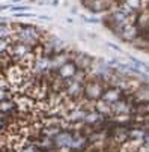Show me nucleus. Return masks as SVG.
Here are the masks:
<instances>
[{"mask_svg": "<svg viewBox=\"0 0 149 152\" xmlns=\"http://www.w3.org/2000/svg\"><path fill=\"white\" fill-rule=\"evenodd\" d=\"M105 86H107V84H105L102 80L89 75L86 84H84L83 101L88 102V104H91V105H93L96 101L101 99V96H102V94H104V89H105Z\"/></svg>", "mask_w": 149, "mask_h": 152, "instance_id": "nucleus-3", "label": "nucleus"}, {"mask_svg": "<svg viewBox=\"0 0 149 152\" xmlns=\"http://www.w3.org/2000/svg\"><path fill=\"white\" fill-rule=\"evenodd\" d=\"M77 72H78V66H77V63L71 59V60L65 62L63 65H60V66L53 72V78L60 81V83H66L68 80L74 78Z\"/></svg>", "mask_w": 149, "mask_h": 152, "instance_id": "nucleus-4", "label": "nucleus"}, {"mask_svg": "<svg viewBox=\"0 0 149 152\" xmlns=\"http://www.w3.org/2000/svg\"><path fill=\"white\" fill-rule=\"evenodd\" d=\"M11 45H12V39L0 38V62H3L5 59H11V57H9Z\"/></svg>", "mask_w": 149, "mask_h": 152, "instance_id": "nucleus-12", "label": "nucleus"}, {"mask_svg": "<svg viewBox=\"0 0 149 152\" xmlns=\"http://www.w3.org/2000/svg\"><path fill=\"white\" fill-rule=\"evenodd\" d=\"M0 112L8 115V116H15L18 113V104L15 98L6 99V101H0Z\"/></svg>", "mask_w": 149, "mask_h": 152, "instance_id": "nucleus-11", "label": "nucleus"}, {"mask_svg": "<svg viewBox=\"0 0 149 152\" xmlns=\"http://www.w3.org/2000/svg\"><path fill=\"white\" fill-rule=\"evenodd\" d=\"M118 5L123 11L131 14V15H137L142 11L146 9V2H145V0H119Z\"/></svg>", "mask_w": 149, "mask_h": 152, "instance_id": "nucleus-8", "label": "nucleus"}, {"mask_svg": "<svg viewBox=\"0 0 149 152\" xmlns=\"http://www.w3.org/2000/svg\"><path fill=\"white\" fill-rule=\"evenodd\" d=\"M15 18H30V17H36L35 14H30V12H15L14 14Z\"/></svg>", "mask_w": 149, "mask_h": 152, "instance_id": "nucleus-15", "label": "nucleus"}, {"mask_svg": "<svg viewBox=\"0 0 149 152\" xmlns=\"http://www.w3.org/2000/svg\"><path fill=\"white\" fill-rule=\"evenodd\" d=\"M14 33H15V23H9L8 18L0 17V38L12 39L14 38Z\"/></svg>", "mask_w": 149, "mask_h": 152, "instance_id": "nucleus-10", "label": "nucleus"}, {"mask_svg": "<svg viewBox=\"0 0 149 152\" xmlns=\"http://www.w3.org/2000/svg\"><path fill=\"white\" fill-rule=\"evenodd\" d=\"M148 35H149V32H148Z\"/></svg>", "mask_w": 149, "mask_h": 152, "instance_id": "nucleus-18", "label": "nucleus"}, {"mask_svg": "<svg viewBox=\"0 0 149 152\" xmlns=\"http://www.w3.org/2000/svg\"><path fill=\"white\" fill-rule=\"evenodd\" d=\"M131 21H136V15L128 14L126 11H123L119 5H116L113 9H110L107 12V17H105L104 23H105V26H107L115 33L118 29H121L122 26L131 23Z\"/></svg>", "mask_w": 149, "mask_h": 152, "instance_id": "nucleus-2", "label": "nucleus"}, {"mask_svg": "<svg viewBox=\"0 0 149 152\" xmlns=\"http://www.w3.org/2000/svg\"><path fill=\"white\" fill-rule=\"evenodd\" d=\"M5 9H9V5H0V12L5 11Z\"/></svg>", "mask_w": 149, "mask_h": 152, "instance_id": "nucleus-16", "label": "nucleus"}, {"mask_svg": "<svg viewBox=\"0 0 149 152\" xmlns=\"http://www.w3.org/2000/svg\"><path fill=\"white\" fill-rule=\"evenodd\" d=\"M45 35L42 33L36 26L29 24V23H15V33H14V41L18 42H26L33 47H39L41 42L44 41Z\"/></svg>", "mask_w": 149, "mask_h": 152, "instance_id": "nucleus-1", "label": "nucleus"}, {"mask_svg": "<svg viewBox=\"0 0 149 152\" xmlns=\"http://www.w3.org/2000/svg\"><path fill=\"white\" fill-rule=\"evenodd\" d=\"M125 95H126V94H125L121 88H118V86H115V84H107V86H105V89H104V94H102L101 99H102L104 102H107V104L112 105V104H115L116 101L122 99Z\"/></svg>", "mask_w": 149, "mask_h": 152, "instance_id": "nucleus-7", "label": "nucleus"}, {"mask_svg": "<svg viewBox=\"0 0 149 152\" xmlns=\"http://www.w3.org/2000/svg\"><path fill=\"white\" fill-rule=\"evenodd\" d=\"M116 5H118V0H91L84 6L93 14H102V12H109Z\"/></svg>", "mask_w": 149, "mask_h": 152, "instance_id": "nucleus-6", "label": "nucleus"}, {"mask_svg": "<svg viewBox=\"0 0 149 152\" xmlns=\"http://www.w3.org/2000/svg\"><path fill=\"white\" fill-rule=\"evenodd\" d=\"M72 60L77 63V66L78 69H83V71H91L92 68V65L95 62L93 57H91L89 54H83V53H74L72 54Z\"/></svg>", "mask_w": 149, "mask_h": 152, "instance_id": "nucleus-9", "label": "nucleus"}, {"mask_svg": "<svg viewBox=\"0 0 149 152\" xmlns=\"http://www.w3.org/2000/svg\"><path fill=\"white\" fill-rule=\"evenodd\" d=\"M115 35H116L121 41L133 44V42L140 36V29L137 27V24L134 23V21H131V23H128V24L122 26L121 29H118V30L115 32Z\"/></svg>", "mask_w": 149, "mask_h": 152, "instance_id": "nucleus-5", "label": "nucleus"}, {"mask_svg": "<svg viewBox=\"0 0 149 152\" xmlns=\"http://www.w3.org/2000/svg\"><path fill=\"white\" fill-rule=\"evenodd\" d=\"M17 152H41V148H39V145L33 140V142H26L24 145H21Z\"/></svg>", "mask_w": 149, "mask_h": 152, "instance_id": "nucleus-13", "label": "nucleus"}, {"mask_svg": "<svg viewBox=\"0 0 149 152\" xmlns=\"http://www.w3.org/2000/svg\"><path fill=\"white\" fill-rule=\"evenodd\" d=\"M32 8L29 5H9V11L11 12H29Z\"/></svg>", "mask_w": 149, "mask_h": 152, "instance_id": "nucleus-14", "label": "nucleus"}, {"mask_svg": "<svg viewBox=\"0 0 149 152\" xmlns=\"http://www.w3.org/2000/svg\"><path fill=\"white\" fill-rule=\"evenodd\" d=\"M88 2H91V0H81V3H83V5H86Z\"/></svg>", "mask_w": 149, "mask_h": 152, "instance_id": "nucleus-17", "label": "nucleus"}]
</instances>
